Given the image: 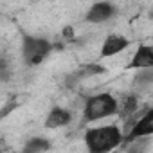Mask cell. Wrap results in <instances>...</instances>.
Instances as JSON below:
<instances>
[{"instance_id":"cell-1","label":"cell","mask_w":153,"mask_h":153,"mask_svg":"<svg viewBox=\"0 0 153 153\" xmlns=\"http://www.w3.org/2000/svg\"><path fill=\"white\" fill-rule=\"evenodd\" d=\"M83 140L88 153H110L124 142V131L117 124L92 126L85 131Z\"/></svg>"},{"instance_id":"cell-2","label":"cell","mask_w":153,"mask_h":153,"mask_svg":"<svg viewBox=\"0 0 153 153\" xmlns=\"http://www.w3.org/2000/svg\"><path fill=\"white\" fill-rule=\"evenodd\" d=\"M119 114V101L110 92H101L87 97L83 106V123H97L110 115Z\"/></svg>"},{"instance_id":"cell-3","label":"cell","mask_w":153,"mask_h":153,"mask_svg":"<svg viewBox=\"0 0 153 153\" xmlns=\"http://www.w3.org/2000/svg\"><path fill=\"white\" fill-rule=\"evenodd\" d=\"M52 51H54V45L47 38L33 36V34L22 36V58H24V63L29 67L40 65Z\"/></svg>"},{"instance_id":"cell-4","label":"cell","mask_w":153,"mask_h":153,"mask_svg":"<svg viewBox=\"0 0 153 153\" xmlns=\"http://www.w3.org/2000/svg\"><path fill=\"white\" fill-rule=\"evenodd\" d=\"M151 135H153V108H148L139 117L135 126L124 135V142L130 144V142H133L137 139H149Z\"/></svg>"},{"instance_id":"cell-5","label":"cell","mask_w":153,"mask_h":153,"mask_svg":"<svg viewBox=\"0 0 153 153\" xmlns=\"http://www.w3.org/2000/svg\"><path fill=\"white\" fill-rule=\"evenodd\" d=\"M117 15V7L110 2H96L88 7L85 20L88 24H105Z\"/></svg>"},{"instance_id":"cell-6","label":"cell","mask_w":153,"mask_h":153,"mask_svg":"<svg viewBox=\"0 0 153 153\" xmlns=\"http://www.w3.org/2000/svg\"><path fill=\"white\" fill-rule=\"evenodd\" d=\"M103 72H105V67H103V65H99V63H87V65H83V67H79V68H76L74 72H70V74L67 76L65 87H67V88H74L78 83L85 81L87 78H92V76L103 74Z\"/></svg>"},{"instance_id":"cell-7","label":"cell","mask_w":153,"mask_h":153,"mask_svg":"<svg viewBox=\"0 0 153 153\" xmlns=\"http://www.w3.org/2000/svg\"><path fill=\"white\" fill-rule=\"evenodd\" d=\"M130 47V40L123 34H108L101 45V58H112Z\"/></svg>"},{"instance_id":"cell-8","label":"cell","mask_w":153,"mask_h":153,"mask_svg":"<svg viewBox=\"0 0 153 153\" xmlns=\"http://www.w3.org/2000/svg\"><path fill=\"white\" fill-rule=\"evenodd\" d=\"M128 68L131 70L153 68V45H139L128 63Z\"/></svg>"},{"instance_id":"cell-9","label":"cell","mask_w":153,"mask_h":153,"mask_svg":"<svg viewBox=\"0 0 153 153\" xmlns=\"http://www.w3.org/2000/svg\"><path fill=\"white\" fill-rule=\"evenodd\" d=\"M70 121H72L70 110H67V108H63V106H52L51 112H49L47 117H45L43 126H45L47 130H58V128H63V126L70 124Z\"/></svg>"},{"instance_id":"cell-10","label":"cell","mask_w":153,"mask_h":153,"mask_svg":"<svg viewBox=\"0 0 153 153\" xmlns=\"http://www.w3.org/2000/svg\"><path fill=\"white\" fill-rule=\"evenodd\" d=\"M51 148V140L45 137H31L25 140L22 153H45Z\"/></svg>"},{"instance_id":"cell-11","label":"cell","mask_w":153,"mask_h":153,"mask_svg":"<svg viewBox=\"0 0 153 153\" xmlns=\"http://www.w3.org/2000/svg\"><path fill=\"white\" fill-rule=\"evenodd\" d=\"M137 108H139V99H137V96L130 94V96L124 97V101L119 103V117L130 119L137 114Z\"/></svg>"},{"instance_id":"cell-12","label":"cell","mask_w":153,"mask_h":153,"mask_svg":"<svg viewBox=\"0 0 153 153\" xmlns=\"http://www.w3.org/2000/svg\"><path fill=\"white\" fill-rule=\"evenodd\" d=\"M149 85H153V68H146V70H140L135 74V78H133L135 88H146Z\"/></svg>"},{"instance_id":"cell-13","label":"cell","mask_w":153,"mask_h":153,"mask_svg":"<svg viewBox=\"0 0 153 153\" xmlns=\"http://www.w3.org/2000/svg\"><path fill=\"white\" fill-rule=\"evenodd\" d=\"M148 142L149 139H137L133 142L128 144V153H144L148 149Z\"/></svg>"},{"instance_id":"cell-14","label":"cell","mask_w":153,"mask_h":153,"mask_svg":"<svg viewBox=\"0 0 153 153\" xmlns=\"http://www.w3.org/2000/svg\"><path fill=\"white\" fill-rule=\"evenodd\" d=\"M63 36H65L67 40H72V38H74V29H72V27H65V29H63Z\"/></svg>"},{"instance_id":"cell-15","label":"cell","mask_w":153,"mask_h":153,"mask_svg":"<svg viewBox=\"0 0 153 153\" xmlns=\"http://www.w3.org/2000/svg\"><path fill=\"white\" fill-rule=\"evenodd\" d=\"M149 18H151V20H153V9H151V11H149Z\"/></svg>"}]
</instances>
